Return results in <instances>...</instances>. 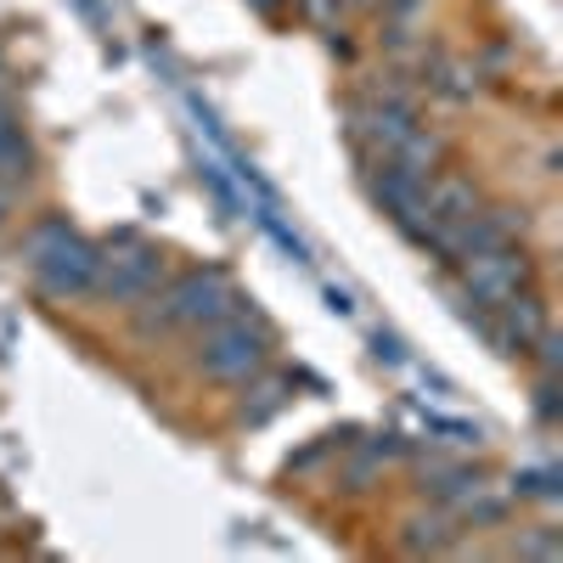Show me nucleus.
<instances>
[{
    "instance_id": "obj_20",
    "label": "nucleus",
    "mask_w": 563,
    "mask_h": 563,
    "mask_svg": "<svg viewBox=\"0 0 563 563\" xmlns=\"http://www.w3.org/2000/svg\"><path fill=\"white\" fill-rule=\"evenodd\" d=\"M0 90H12V74H7V57H0Z\"/></svg>"
},
{
    "instance_id": "obj_7",
    "label": "nucleus",
    "mask_w": 563,
    "mask_h": 563,
    "mask_svg": "<svg viewBox=\"0 0 563 563\" xmlns=\"http://www.w3.org/2000/svg\"><path fill=\"white\" fill-rule=\"evenodd\" d=\"M479 203H485V186L467 175V169H434L429 180H422V209H429V220H434V231H440V243H445V231L462 225ZM445 271H451V254H445Z\"/></svg>"
},
{
    "instance_id": "obj_14",
    "label": "nucleus",
    "mask_w": 563,
    "mask_h": 563,
    "mask_svg": "<svg viewBox=\"0 0 563 563\" xmlns=\"http://www.w3.org/2000/svg\"><path fill=\"white\" fill-rule=\"evenodd\" d=\"M536 411H541V422H558V378L536 384Z\"/></svg>"
},
{
    "instance_id": "obj_11",
    "label": "nucleus",
    "mask_w": 563,
    "mask_h": 563,
    "mask_svg": "<svg viewBox=\"0 0 563 563\" xmlns=\"http://www.w3.org/2000/svg\"><path fill=\"white\" fill-rule=\"evenodd\" d=\"M530 355H536V366H541V378H558V372H563V339H558V327H547Z\"/></svg>"
},
{
    "instance_id": "obj_8",
    "label": "nucleus",
    "mask_w": 563,
    "mask_h": 563,
    "mask_svg": "<svg viewBox=\"0 0 563 563\" xmlns=\"http://www.w3.org/2000/svg\"><path fill=\"white\" fill-rule=\"evenodd\" d=\"M40 175V153H34V141L18 119H0V192H23V186H34Z\"/></svg>"
},
{
    "instance_id": "obj_19",
    "label": "nucleus",
    "mask_w": 563,
    "mask_h": 563,
    "mask_svg": "<svg viewBox=\"0 0 563 563\" xmlns=\"http://www.w3.org/2000/svg\"><path fill=\"white\" fill-rule=\"evenodd\" d=\"M12 203H18L12 192H0V225H7V214H12Z\"/></svg>"
},
{
    "instance_id": "obj_5",
    "label": "nucleus",
    "mask_w": 563,
    "mask_h": 563,
    "mask_svg": "<svg viewBox=\"0 0 563 563\" xmlns=\"http://www.w3.org/2000/svg\"><path fill=\"white\" fill-rule=\"evenodd\" d=\"M456 276H462V299L474 305H501L512 294L536 288V260L519 249V243H501V249H485V254H467L456 260Z\"/></svg>"
},
{
    "instance_id": "obj_18",
    "label": "nucleus",
    "mask_w": 563,
    "mask_h": 563,
    "mask_svg": "<svg viewBox=\"0 0 563 563\" xmlns=\"http://www.w3.org/2000/svg\"><path fill=\"white\" fill-rule=\"evenodd\" d=\"M0 119H18V108H12V90H0Z\"/></svg>"
},
{
    "instance_id": "obj_13",
    "label": "nucleus",
    "mask_w": 563,
    "mask_h": 563,
    "mask_svg": "<svg viewBox=\"0 0 563 563\" xmlns=\"http://www.w3.org/2000/svg\"><path fill=\"white\" fill-rule=\"evenodd\" d=\"M361 7L384 12V18H411V12H422V7H429V0H361Z\"/></svg>"
},
{
    "instance_id": "obj_4",
    "label": "nucleus",
    "mask_w": 563,
    "mask_h": 563,
    "mask_svg": "<svg viewBox=\"0 0 563 563\" xmlns=\"http://www.w3.org/2000/svg\"><path fill=\"white\" fill-rule=\"evenodd\" d=\"M97 260L102 249L97 243H85L79 231L68 225L63 238H52L34 260H29V276H34V288L45 299H57V305H74V299H90V282H97Z\"/></svg>"
},
{
    "instance_id": "obj_10",
    "label": "nucleus",
    "mask_w": 563,
    "mask_h": 563,
    "mask_svg": "<svg viewBox=\"0 0 563 563\" xmlns=\"http://www.w3.org/2000/svg\"><path fill=\"white\" fill-rule=\"evenodd\" d=\"M254 384V378H249ZM282 406H288V384H254V395L238 406V417L249 422V429H260V422H271Z\"/></svg>"
},
{
    "instance_id": "obj_3",
    "label": "nucleus",
    "mask_w": 563,
    "mask_h": 563,
    "mask_svg": "<svg viewBox=\"0 0 563 563\" xmlns=\"http://www.w3.org/2000/svg\"><path fill=\"white\" fill-rule=\"evenodd\" d=\"M102 260H97V282H90V299L97 305H119V310H135L141 299H153L164 288V249L158 243H141L135 231H119V238L97 243Z\"/></svg>"
},
{
    "instance_id": "obj_1",
    "label": "nucleus",
    "mask_w": 563,
    "mask_h": 563,
    "mask_svg": "<svg viewBox=\"0 0 563 563\" xmlns=\"http://www.w3.org/2000/svg\"><path fill=\"white\" fill-rule=\"evenodd\" d=\"M254 299H243V288L231 282L225 271L203 265V271H180V276H164V288L153 299L135 305V339H164V333H180V327H209V321H225L249 310Z\"/></svg>"
},
{
    "instance_id": "obj_9",
    "label": "nucleus",
    "mask_w": 563,
    "mask_h": 563,
    "mask_svg": "<svg viewBox=\"0 0 563 563\" xmlns=\"http://www.w3.org/2000/svg\"><path fill=\"white\" fill-rule=\"evenodd\" d=\"M456 519H451V507H440L434 501V512H411V519L400 525V547L406 552H456Z\"/></svg>"
},
{
    "instance_id": "obj_17",
    "label": "nucleus",
    "mask_w": 563,
    "mask_h": 563,
    "mask_svg": "<svg viewBox=\"0 0 563 563\" xmlns=\"http://www.w3.org/2000/svg\"><path fill=\"white\" fill-rule=\"evenodd\" d=\"M249 7H254L260 18H282V7H288V0H249Z\"/></svg>"
},
{
    "instance_id": "obj_12",
    "label": "nucleus",
    "mask_w": 563,
    "mask_h": 563,
    "mask_svg": "<svg viewBox=\"0 0 563 563\" xmlns=\"http://www.w3.org/2000/svg\"><path fill=\"white\" fill-rule=\"evenodd\" d=\"M512 490H519V496H536V501H552V496H558V474H552V467H530V474L512 479Z\"/></svg>"
},
{
    "instance_id": "obj_16",
    "label": "nucleus",
    "mask_w": 563,
    "mask_h": 563,
    "mask_svg": "<svg viewBox=\"0 0 563 563\" xmlns=\"http://www.w3.org/2000/svg\"><path fill=\"white\" fill-rule=\"evenodd\" d=\"M378 361H395V366L406 361V350H400V339H395V333H378Z\"/></svg>"
},
{
    "instance_id": "obj_2",
    "label": "nucleus",
    "mask_w": 563,
    "mask_h": 563,
    "mask_svg": "<svg viewBox=\"0 0 563 563\" xmlns=\"http://www.w3.org/2000/svg\"><path fill=\"white\" fill-rule=\"evenodd\" d=\"M192 366L214 384H249L271 366V327L254 316V310H238L225 321H209L198 327V350H192Z\"/></svg>"
},
{
    "instance_id": "obj_6",
    "label": "nucleus",
    "mask_w": 563,
    "mask_h": 563,
    "mask_svg": "<svg viewBox=\"0 0 563 563\" xmlns=\"http://www.w3.org/2000/svg\"><path fill=\"white\" fill-rule=\"evenodd\" d=\"M547 327H552V310H547L541 288H525V294H512V299L490 305L479 333H485L501 355H512V361H530V350H536V339L547 333Z\"/></svg>"
},
{
    "instance_id": "obj_15",
    "label": "nucleus",
    "mask_w": 563,
    "mask_h": 563,
    "mask_svg": "<svg viewBox=\"0 0 563 563\" xmlns=\"http://www.w3.org/2000/svg\"><path fill=\"white\" fill-rule=\"evenodd\" d=\"M512 552H525V558H558L563 547H558V536H536V541H519Z\"/></svg>"
}]
</instances>
